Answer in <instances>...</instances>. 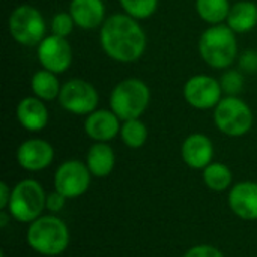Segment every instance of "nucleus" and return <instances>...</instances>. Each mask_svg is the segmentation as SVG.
Wrapping results in <instances>:
<instances>
[{
  "mask_svg": "<svg viewBox=\"0 0 257 257\" xmlns=\"http://www.w3.org/2000/svg\"><path fill=\"white\" fill-rule=\"evenodd\" d=\"M54 158L53 146L42 139H29L17 149L18 164L29 172H39L47 169Z\"/></svg>",
  "mask_w": 257,
  "mask_h": 257,
  "instance_id": "f8f14e48",
  "label": "nucleus"
},
{
  "mask_svg": "<svg viewBox=\"0 0 257 257\" xmlns=\"http://www.w3.org/2000/svg\"><path fill=\"white\" fill-rule=\"evenodd\" d=\"M8 29L12 39L26 47L39 45L47 36V24L39 9L32 5L17 6L8 20Z\"/></svg>",
  "mask_w": 257,
  "mask_h": 257,
  "instance_id": "0eeeda50",
  "label": "nucleus"
},
{
  "mask_svg": "<svg viewBox=\"0 0 257 257\" xmlns=\"http://www.w3.org/2000/svg\"><path fill=\"white\" fill-rule=\"evenodd\" d=\"M69 14L75 26L84 30L101 27L105 18V5L102 0H71Z\"/></svg>",
  "mask_w": 257,
  "mask_h": 257,
  "instance_id": "f3484780",
  "label": "nucleus"
},
{
  "mask_svg": "<svg viewBox=\"0 0 257 257\" xmlns=\"http://www.w3.org/2000/svg\"><path fill=\"white\" fill-rule=\"evenodd\" d=\"M202 60L214 69H227L238 56L236 33L227 24L208 27L199 39Z\"/></svg>",
  "mask_w": 257,
  "mask_h": 257,
  "instance_id": "f03ea898",
  "label": "nucleus"
},
{
  "mask_svg": "<svg viewBox=\"0 0 257 257\" xmlns=\"http://www.w3.org/2000/svg\"><path fill=\"white\" fill-rule=\"evenodd\" d=\"M74 26H75V21H74L72 15L69 14V11L68 12H57L51 18V23H50L51 33L56 36H62V38H68L72 33Z\"/></svg>",
  "mask_w": 257,
  "mask_h": 257,
  "instance_id": "393cba45",
  "label": "nucleus"
},
{
  "mask_svg": "<svg viewBox=\"0 0 257 257\" xmlns=\"http://www.w3.org/2000/svg\"><path fill=\"white\" fill-rule=\"evenodd\" d=\"M86 164L93 176L96 178L108 176L116 164V155L113 148L108 143L95 142V145H92L87 152Z\"/></svg>",
  "mask_w": 257,
  "mask_h": 257,
  "instance_id": "a211bd4d",
  "label": "nucleus"
},
{
  "mask_svg": "<svg viewBox=\"0 0 257 257\" xmlns=\"http://www.w3.org/2000/svg\"><path fill=\"white\" fill-rule=\"evenodd\" d=\"M90 170L80 160L62 163L54 173V190L66 199H75L84 194L90 185Z\"/></svg>",
  "mask_w": 257,
  "mask_h": 257,
  "instance_id": "1a4fd4ad",
  "label": "nucleus"
},
{
  "mask_svg": "<svg viewBox=\"0 0 257 257\" xmlns=\"http://www.w3.org/2000/svg\"><path fill=\"white\" fill-rule=\"evenodd\" d=\"M220 83H221L223 92L227 96H238V93L244 87V77H242V74L239 71L230 69V71L223 74Z\"/></svg>",
  "mask_w": 257,
  "mask_h": 257,
  "instance_id": "a878e982",
  "label": "nucleus"
},
{
  "mask_svg": "<svg viewBox=\"0 0 257 257\" xmlns=\"http://www.w3.org/2000/svg\"><path fill=\"white\" fill-rule=\"evenodd\" d=\"M226 23L235 33H247L253 30L257 26V5L250 0L236 2L232 5Z\"/></svg>",
  "mask_w": 257,
  "mask_h": 257,
  "instance_id": "6ab92c4d",
  "label": "nucleus"
},
{
  "mask_svg": "<svg viewBox=\"0 0 257 257\" xmlns=\"http://www.w3.org/2000/svg\"><path fill=\"white\" fill-rule=\"evenodd\" d=\"M239 66L247 74H256L257 72V53L256 51H245L241 56Z\"/></svg>",
  "mask_w": 257,
  "mask_h": 257,
  "instance_id": "c85d7f7f",
  "label": "nucleus"
},
{
  "mask_svg": "<svg viewBox=\"0 0 257 257\" xmlns=\"http://www.w3.org/2000/svg\"><path fill=\"white\" fill-rule=\"evenodd\" d=\"M66 197L63 194H60L59 191H53L47 196V202H45V209H48L50 212H59L63 206H65Z\"/></svg>",
  "mask_w": 257,
  "mask_h": 257,
  "instance_id": "cd10ccee",
  "label": "nucleus"
},
{
  "mask_svg": "<svg viewBox=\"0 0 257 257\" xmlns=\"http://www.w3.org/2000/svg\"><path fill=\"white\" fill-rule=\"evenodd\" d=\"M120 137L128 148L139 149L148 140V128L140 119L123 120L120 128Z\"/></svg>",
  "mask_w": 257,
  "mask_h": 257,
  "instance_id": "5701e85b",
  "label": "nucleus"
},
{
  "mask_svg": "<svg viewBox=\"0 0 257 257\" xmlns=\"http://www.w3.org/2000/svg\"><path fill=\"white\" fill-rule=\"evenodd\" d=\"M57 99L62 108L68 113L84 116L93 113L98 108L99 95L92 83L81 78H72L62 84Z\"/></svg>",
  "mask_w": 257,
  "mask_h": 257,
  "instance_id": "6e6552de",
  "label": "nucleus"
},
{
  "mask_svg": "<svg viewBox=\"0 0 257 257\" xmlns=\"http://www.w3.org/2000/svg\"><path fill=\"white\" fill-rule=\"evenodd\" d=\"M229 206L242 220H257V184L239 182L229 193Z\"/></svg>",
  "mask_w": 257,
  "mask_h": 257,
  "instance_id": "2eb2a0df",
  "label": "nucleus"
},
{
  "mask_svg": "<svg viewBox=\"0 0 257 257\" xmlns=\"http://www.w3.org/2000/svg\"><path fill=\"white\" fill-rule=\"evenodd\" d=\"M184 257H224L223 253L212 245H197L190 248Z\"/></svg>",
  "mask_w": 257,
  "mask_h": 257,
  "instance_id": "bb28decb",
  "label": "nucleus"
},
{
  "mask_svg": "<svg viewBox=\"0 0 257 257\" xmlns=\"http://www.w3.org/2000/svg\"><path fill=\"white\" fill-rule=\"evenodd\" d=\"M99 42L110 59L133 63L146 50V33L139 21L128 14H113L101 26Z\"/></svg>",
  "mask_w": 257,
  "mask_h": 257,
  "instance_id": "f257e3e1",
  "label": "nucleus"
},
{
  "mask_svg": "<svg viewBox=\"0 0 257 257\" xmlns=\"http://www.w3.org/2000/svg\"><path fill=\"white\" fill-rule=\"evenodd\" d=\"M221 83L211 75H193L184 84V98L185 101L197 110L215 108L223 99Z\"/></svg>",
  "mask_w": 257,
  "mask_h": 257,
  "instance_id": "9b49d317",
  "label": "nucleus"
},
{
  "mask_svg": "<svg viewBox=\"0 0 257 257\" xmlns=\"http://www.w3.org/2000/svg\"><path fill=\"white\" fill-rule=\"evenodd\" d=\"M181 155L184 163L191 169H205L212 163L214 145L211 139L205 134L194 133L188 136L181 148Z\"/></svg>",
  "mask_w": 257,
  "mask_h": 257,
  "instance_id": "4468645a",
  "label": "nucleus"
},
{
  "mask_svg": "<svg viewBox=\"0 0 257 257\" xmlns=\"http://www.w3.org/2000/svg\"><path fill=\"white\" fill-rule=\"evenodd\" d=\"M0 218H2L0 226H2V227H5V226L8 224V217H6V212H5V211H2V212H0Z\"/></svg>",
  "mask_w": 257,
  "mask_h": 257,
  "instance_id": "7c9ffc66",
  "label": "nucleus"
},
{
  "mask_svg": "<svg viewBox=\"0 0 257 257\" xmlns=\"http://www.w3.org/2000/svg\"><path fill=\"white\" fill-rule=\"evenodd\" d=\"M45 202L47 194L42 185L35 179H23L12 188L8 212L20 223H32L41 217Z\"/></svg>",
  "mask_w": 257,
  "mask_h": 257,
  "instance_id": "39448f33",
  "label": "nucleus"
},
{
  "mask_svg": "<svg viewBox=\"0 0 257 257\" xmlns=\"http://www.w3.org/2000/svg\"><path fill=\"white\" fill-rule=\"evenodd\" d=\"M36 56L42 66L54 74L66 72L72 65V47L66 38L48 35L36 45Z\"/></svg>",
  "mask_w": 257,
  "mask_h": 257,
  "instance_id": "9d476101",
  "label": "nucleus"
},
{
  "mask_svg": "<svg viewBox=\"0 0 257 257\" xmlns=\"http://www.w3.org/2000/svg\"><path fill=\"white\" fill-rule=\"evenodd\" d=\"M30 248L42 256H57L69 245V230L63 220L56 215H41L27 229Z\"/></svg>",
  "mask_w": 257,
  "mask_h": 257,
  "instance_id": "7ed1b4c3",
  "label": "nucleus"
},
{
  "mask_svg": "<svg viewBox=\"0 0 257 257\" xmlns=\"http://www.w3.org/2000/svg\"><path fill=\"white\" fill-rule=\"evenodd\" d=\"M125 14L136 20H146L158 9V0H119Z\"/></svg>",
  "mask_w": 257,
  "mask_h": 257,
  "instance_id": "b1692460",
  "label": "nucleus"
},
{
  "mask_svg": "<svg viewBox=\"0 0 257 257\" xmlns=\"http://www.w3.org/2000/svg\"><path fill=\"white\" fill-rule=\"evenodd\" d=\"M120 119L111 110L96 108L93 113L87 114L84 120V131L95 142L108 143L117 134H120Z\"/></svg>",
  "mask_w": 257,
  "mask_h": 257,
  "instance_id": "ddd939ff",
  "label": "nucleus"
},
{
  "mask_svg": "<svg viewBox=\"0 0 257 257\" xmlns=\"http://www.w3.org/2000/svg\"><path fill=\"white\" fill-rule=\"evenodd\" d=\"M151 101V90L140 78H126L114 86L110 95V110L120 120L140 119Z\"/></svg>",
  "mask_w": 257,
  "mask_h": 257,
  "instance_id": "20e7f679",
  "label": "nucleus"
},
{
  "mask_svg": "<svg viewBox=\"0 0 257 257\" xmlns=\"http://www.w3.org/2000/svg\"><path fill=\"white\" fill-rule=\"evenodd\" d=\"M229 0H196V9L199 17L209 24H221L227 20L230 12Z\"/></svg>",
  "mask_w": 257,
  "mask_h": 257,
  "instance_id": "412c9836",
  "label": "nucleus"
},
{
  "mask_svg": "<svg viewBox=\"0 0 257 257\" xmlns=\"http://www.w3.org/2000/svg\"><path fill=\"white\" fill-rule=\"evenodd\" d=\"M203 181L212 191H224L232 184V172L223 163H211L203 169Z\"/></svg>",
  "mask_w": 257,
  "mask_h": 257,
  "instance_id": "4be33fe9",
  "label": "nucleus"
},
{
  "mask_svg": "<svg viewBox=\"0 0 257 257\" xmlns=\"http://www.w3.org/2000/svg\"><path fill=\"white\" fill-rule=\"evenodd\" d=\"M11 194H12V190L8 187L6 182H0V209L5 211L8 209V205H9V200H11Z\"/></svg>",
  "mask_w": 257,
  "mask_h": 257,
  "instance_id": "c756f323",
  "label": "nucleus"
},
{
  "mask_svg": "<svg viewBox=\"0 0 257 257\" xmlns=\"http://www.w3.org/2000/svg\"><path fill=\"white\" fill-rule=\"evenodd\" d=\"M30 89L33 95L42 101H54L60 95V83L57 74L50 72L47 69L36 71L30 80Z\"/></svg>",
  "mask_w": 257,
  "mask_h": 257,
  "instance_id": "aec40b11",
  "label": "nucleus"
},
{
  "mask_svg": "<svg viewBox=\"0 0 257 257\" xmlns=\"http://www.w3.org/2000/svg\"><path fill=\"white\" fill-rule=\"evenodd\" d=\"M17 119L18 123L27 131H41L48 125V110L42 99L33 96L23 98L17 105Z\"/></svg>",
  "mask_w": 257,
  "mask_h": 257,
  "instance_id": "dca6fc26",
  "label": "nucleus"
},
{
  "mask_svg": "<svg viewBox=\"0 0 257 257\" xmlns=\"http://www.w3.org/2000/svg\"><path fill=\"white\" fill-rule=\"evenodd\" d=\"M215 126L229 137H241L250 133L254 114L250 105L238 96H226L214 108Z\"/></svg>",
  "mask_w": 257,
  "mask_h": 257,
  "instance_id": "423d86ee",
  "label": "nucleus"
}]
</instances>
